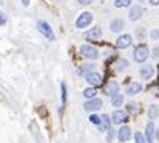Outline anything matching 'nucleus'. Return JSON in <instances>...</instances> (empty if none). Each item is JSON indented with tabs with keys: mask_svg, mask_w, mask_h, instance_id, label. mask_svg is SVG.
Returning a JSON list of instances; mask_svg holds the SVG:
<instances>
[{
	"mask_svg": "<svg viewBox=\"0 0 159 143\" xmlns=\"http://www.w3.org/2000/svg\"><path fill=\"white\" fill-rule=\"evenodd\" d=\"M156 138L159 140V129H156Z\"/></svg>",
	"mask_w": 159,
	"mask_h": 143,
	"instance_id": "nucleus-36",
	"label": "nucleus"
},
{
	"mask_svg": "<svg viewBox=\"0 0 159 143\" xmlns=\"http://www.w3.org/2000/svg\"><path fill=\"white\" fill-rule=\"evenodd\" d=\"M105 93L108 95V97H114V95H117V93H119V84H117L116 81H111V82L106 85Z\"/></svg>",
	"mask_w": 159,
	"mask_h": 143,
	"instance_id": "nucleus-15",
	"label": "nucleus"
},
{
	"mask_svg": "<svg viewBox=\"0 0 159 143\" xmlns=\"http://www.w3.org/2000/svg\"><path fill=\"white\" fill-rule=\"evenodd\" d=\"M148 2L151 5H159V0H148Z\"/></svg>",
	"mask_w": 159,
	"mask_h": 143,
	"instance_id": "nucleus-34",
	"label": "nucleus"
},
{
	"mask_svg": "<svg viewBox=\"0 0 159 143\" xmlns=\"http://www.w3.org/2000/svg\"><path fill=\"white\" fill-rule=\"evenodd\" d=\"M127 111L129 113H135L137 111V103H129L127 104Z\"/></svg>",
	"mask_w": 159,
	"mask_h": 143,
	"instance_id": "nucleus-27",
	"label": "nucleus"
},
{
	"mask_svg": "<svg viewBox=\"0 0 159 143\" xmlns=\"http://www.w3.org/2000/svg\"><path fill=\"white\" fill-rule=\"evenodd\" d=\"M157 114H159V108H157V104H149V108H148V118L154 121L157 118Z\"/></svg>",
	"mask_w": 159,
	"mask_h": 143,
	"instance_id": "nucleus-20",
	"label": "nucleus"
},
{
	"mask_svg": "<svg viewBox=\"0 0 159 143\" xmlns=\"http://www.w3.org/2000/svg\"><path fill=\"white\" fill-rule=\"evenodd\" d=\"M145 138L148 143H153L154 138H156V127H154V124L153 121H149L146 124V129H145Z\"/></svg>",
	"mask_w": 159,
	"mask_h": 143,
	"instance_id": "nucleus-10",
	"label": "nucleus"
},
{
	"mask_svg": "<svg viewBox=\"0 0 159 143\" xmlns=\"http://www.w3.org/2000/svg\"><path fill=\"white\" fill-rule=\"evenodd\" d=\"M93 71H95V64H82L79 68V74L80 76H87V74H90Z\"/></svg>",
	"mask_w": 159,
	"mask_h": 143,
	"instance_id": "nucleus-19",
	"label": "nucleus"
},
{
	"mask_svg": "<svg viewBox=\"0 0 159 143\" xmlns=\"http://www.w3.org/2000/svg\"><path fill=\"white\" fill-rule=\"evenodd\" d=\"M153 74H154V68L151 64H146V66H142V68H140V77L145 79V81L151 79Z\"/></svg>",
	"mask_w": 159,
	"mask_h": 143,
	"instance_id": "nucleus-12",
	"label": "nucleus"
},
{
	"mask_svg": "<svg viewBox=\"0 0 159 143\" xmlns=\"http://www.w3.org/2000/svg\"><path fill=\"white\" fill-rule=\"evenodd\" d=\"M151 56H153V58H156V60H159V47H156V48L153 50Z\"/></svg>",
	"mask_w": 159,
	"mask_h": 143,
	"instance_id": "nucleus-32",
	"label": "nucleus"
},
{
	"mask_svg": "<svg viewBox=\"0 0 159 143\" xmlns=\"http://www.w3.org/2000/svg\"><path fill=\"white\" fill-rule=\"evenodd\" d=\"M148 56H149V48H148V45L145 44H140L137 45V48L134 52V60L137 63H145L148 60Z\"/></svg>",
	"mask_w": 159,
	"mask_h": 143,
	"instance_id": "nucleus-1",
	"label": "nucleus"
},
{
	"mask_svg": "<svg viewBox=\"0 0 159 143\" xmlns=\"http://www.w3.org/2000/svg\"><path fill=\"white\" fill-rule=\"evenodd\" d=\"M106 138H108V141H109V143L113 141V138H114V130H113V129H109V130H108V135H106Z\"/></svg>",
	"mask_w": 159,
	"mask_h": 143,
	"instance_id": "nucleus-29",
	"label": "nucleus"
},
{
	"mask_svg": "<svg viewBox=\"0 0 159 143\" xmlns=\"http://www.w3.org/2000/svg\"><path fill=\"white\" fill-rule=\"evenodd\" d=\"M111 124H113L111 118L108 116V114H103V116H101V124H100L101 132H108V130L111 129Z\"/></svg>",
	"mask_w": 159,
	"mask_h": 143,
	"instance_id": "nucleus-17",
	"label": "nucleus"
},
{
	"mask_svg": "<svg viewBox=\"0 0 159 143\" xmlns=\"http://www.w3.org/2000/svg\"><path fill=\"white\" fill-rule=\"evenodd\" d=\"M130 137H132V130H130V127L127 126H122L119 130H117V140L120 143H125L130 140Z\"/></svg>",
	"mask_w": 159,
	"mask_h": 143,
	"instance_id": "nucleus-9",
	"label": "nucleus"
},
{
	"mask_svg": "<svg viewBox=\"0 0 159 143\" xmlns=\"http://www.w3.org/2000/svg\"><path fill=\"white\" fill-rule=\"evenodd\" d=\"M135 34H137V37H138V39H143V35H145V31L142 29V27H138Z\"/></svg>",
	"mask_w": 159,
	"mask_h": 143,
	"instance_id": "nucleus-31",
	"label": "nucleus"
},
{
	"mask_svg": "<svg viewBox=\"0 0 159 143\" xmlns=\"http://www.w3.org/2000/svg\"><path fill=\"white\" fill-rule=\"evenodd\" d=\"M77 2L80 5H89V3H92V0H77Z\"/></svg>",
	"mask_w": 159,
	"mask_h": 143,
	"instance_id": "nucleus-33",
	"label": "nucleus"
},
{
	"mask_svg": "<svg viewBox=\"0 0 159 143\" xmlns=\"http://www.w3.org/2000/svg\"><path fill=\"white\" fill-rule=\"evenodd\" d=\"M142 15H143V8L140 5H135V7L130 8V12H129V20L130 21H137V20L142 18Z\"/></svg>",
	"mask_w": 159,
	"mask_h": 143,
	"instance_id": "nucleus-11",
	"label": "nucleus"
},
{
	"mask_svg": "<svg viewBox=\"0 0 159 143\" xmlns=\"http://www.w3.org/2000/svg\"><path fill=\"white\" fill-rule=\"evenodd\" d=\"M134 140H135V143H146V138H145V135H143V133H140V132H135Z\"/></svg>",
	"mask_w": 159,
	"mask_h": 143,
	"instance_id": "nucleus-26",
	"label": "nucleus"
},
{
	"mask_svg": "<svg viewBox=\"0 0 159 143\" xmlns=\"http://www.w3.org/2000/svg\"><path fill=\"white\" fill-rule=\"evenodd\" d=\"M85 37L87 39H90V40H97V39H100L101 37V27H92L90 31H87L85 32Z\"/></svg>",
	"mask_w": 159,
	"mask_h": 143,
	"instance_id": "nucleus-16",
	"label": "nucleus"
},
{
	"mask_svg": "<svg viewBox=\"0 0 159 143\" xmlns=\"http://www.w3.org/2000/svg\"><path fill=\"white\" fill-rule=\"evenodd\" d=\"M89 121L92 124H95V126H100V124H101V116H98V114H90Z\"/></svg>",
	"mask_w": 159,
	"mask_h": 143,
	"instance_id": "nucleus-25",
	"label": "nucleus"
},
{
	"mask_svg": "<svg viewBox=\"0 0 159 143\" xmlns=\"http://www.w3.org/2000/svg\"><path fill=\"white\" fill-rule=\"evenodd\" d=\"M21 3H23L24 7H27V5H29V0H21Z\"/></svg>",
	"mask_w": 159,
	"mask_h": 143,
	"instance_id": "nucleus-35",
	"label": "nucleus"
},
{
	"mask_svg": "<svg viewBox=\"0 0 159 143\" xmlns=\"http://www.w3.org/2000/svg\"><path fill=\"white\" fill-rule=\"evenodd\" d=\"M3 24H7V15L3 12H0V26H3Z\"/></svg>",
	"mask_w": 159,
	"mask_h": 143,
	"instance_id": "nucleus-28",
	"label": "nucleus"
},
{
	"mask_svg": "<svg viewBox=\"0 0 159 143\" xmlns=\"http://www.w3.org/2000/svg\"><path fill=\"white\" fill-rule=\"evenodd\" d=\"M129 119V114H127V111H122V109H116L114 113H113V116H111V121H113V124H124L125 121Z\"/></svg>",
	"mask_w": 159,
	"mask_h": 143,
	"instance_id": "nucleus-7",
	"label": "nucleus"
},
{
	"mask_svg": "<svg viewBox=\"0 0 159 143\" xmlns=\"http://www.w3.org/2000/svg\"><path fill=\"white\" fill-rule=\"evenodd\" d=\"M124 26H125V23H124L122 18H116V20H113L109 23V29L113 32H120L124 29Z\"/></svg>",
	"mask_w": 159,
	"mask_h": 143,
	"instance_id": "nucleus-13",
	"label": "nucleus"
},
{
	"mask_svg": "<svg viewBox=\"0 0 159 143\" xmlns=\"http://www.w3.org/2000/svg\"><path fill=\"white\" fill-rule=\"evenodd\" d=\"M127 68H129V61H127V60L120 58V60L116 61V69H117V71H124V69H127Z\"/></svg>",
	"mask_w": 159,
	"mask_h": 143,
	"instance_id": "nucleus-22",
	"label": "nucleus"
},
{
	"mask_svg": "<svg viewBox=\"0 0 159 143\" xmlns=\"http://www.w3.org/2000/svg\"><path fill=\"white\" fill-rule=\"evenodd\" d=\"M140 92H142V84L140 82H130L127 85V89H125V93L130 95V97H134V95H137Z\"/></svg>",
	"mask_w": 159,
	"mask_h": 143,
	"instance_id": "nucleus-14",
	"label": "nucleus"
},
{
	"mask_svg": "<svg viewBox=\"0 0 159 143\" xmlns=\"http://www.w3.org/2000/svg\"><path fill=\"white\" fill-rule=\"evenodd\" d=\"M85 81H87V84L90 85V87H100V85L103 84V77H101V74H98V72H90V74H87L85 76Z\"/></svg>",
	"mask_w": 159,
	"mask_h": 143,
	"instance_id": "nucleus-6",
	"label": "nucleus"
},
{
	"mask_svg": "<svg viewBox=\"0 0 159 143\" xmlns=\"http://www.w3.org/2000/svg\"><path fill=\"white\" fill-rule=\"evenodd\" d=\"M80 53H82V56H85V58H89V60H97L100 56L98 50L93 45H89V44H84L80 47Z\"/></svg>",
	"mask_w": 159,
	"mask_h": 143,
	"instance_id": "nucleus-4",
	"label": "nucleus"
},
{
	"mask_svg": "<svg viewBox=\"0 0 159 143\" xmlns=\"http://www.w3.org/2000/svg\"><path fill=\"white\" fill-rule=\"evenodd\" d=\"M93 21V15L90 12H84L79 15V18L76 20V27L77 29H84V27H89L90 23Z\"/></svg>",
	"mask_w": 159,
	"mask_h": 143,
	"instance_id": "nucleus-2",
	"label": "nucleus"
},
{
	"mask_svg": "<svg viewBox=\"0 0 159 143\" xmlns=\"http://www.w3.org/2000/svg\"><path fill=\"white\" fill-rule=\"evenodd\" d=\"M130 3H132V0H114L116 8H127V7H130Z\"/></svg>",
	"mask_w": 159,
	"mask_h": 143,
	"instance_id": "nucleus-23",
	"label": "nucleus"
},
{
	"mask_svg": "<svg viewBox=\"0 0 159 143\" xmlns=\"http://www.w3.org/2000/svg\"><path fill=\"white\" fill-rule=\"evenodd\" d=\"M132 44V35L130 34H122L116 39V48H127Z\"/></svg>",
	"mask_w": 159,
	"mask_h": 143,
	"instance_id": "nucleus-8",
	"label": "nucleus"
},
{
	"mask_svg": "<svg viewBox=\"0 0 159 143\" xmlns=\"http://www.w3.org/2000/svg\"><path fill=\"white\" fill-rule=\"evenodd\" d=\"M111 104H113L114 108H120L124 104V95L117 93V95H114V97H111Z\"/></svg>",
	"mask_w": 159,
	"mask_h": 143,
	"instance_id": "nucleus-18",
	"label": "nucleus"
},
{
	"mask_svg": "<svg viewBox=\"0 0 159 143\" xmlns=\"http://www.w3.org/2000/svg\"><path fill=\"white\" fill-rule=\"evenodd\" d=\"M103 106V101L100 100V98H90V100H87L85 103H84V109L85 111H89V113H93V111H98L100 108Z\"/></svg>",
	"mask_w": 159,
	"mask_h": 143,
	"instance_id": "nucleus-5",
	"label": "nucleus"
},
{
	"mask_svg": "<svg viewBox=\"0 0 159 143\" xmlns=\"http://www.w3.org/2000/svg\"><path fill=\"white\" fill-rule=\"evenodd\" d=\"M66 100H68V87L64 82H61V101H63V104H66Z\"/></svg>",
	"mask_w": 159,
	"mask_h": 143,
	"instance_id": "nucleus-24",
	"label": "nucleus"
},
{
	"mask_svg": "<svg viewBox=\"0 0 159 143\" xmlns=\"http://www.w3.org/2000/svg\"><path fill=\"white\" fill-rule=\"evenodd\" d=\"M151 39L153 40H157L159 39V29H153L151 31Z\"/></svg>",
	"mask_w": 159,
	"mask_h": 143,
	"instance_id": "nucleus-30",
	"label": "nucleus"
},
{
	"mask_svg": "<svg viewBox=\"0 0 159 143\" xmlns=\"http://www.w3.org/2000/svg\"><path fill=\"white\" fill-rule=\"evenodd\" d=\"M37 27H39V32H42L45 37H47V39H48V40H55V39H57V37H55V32H53V29H52V26L48 24V23H47V21H39V23H37Z\"/></svg>",
	"mask_w": 159,
	"mask_h": 143,
	"instance_id": "nucleus-3",
	"label": "nucleus"
},
{
	"mask_svg": "<svg viewBox=\"0 0 159 143\" xmlns=\"http://www.w3.org/2000/svg\"><path fill=\"white\" fill-rule=\"evenodd\" d=\"M84 97H85L87 100L95 98V97H97V87H89V89H85V90H84Z\"/></svg>",
	"mask_w": 159,
	"mask_h": 143,
	"instance_id": "nucleus-21",
	"label": "nucleus"
}]
</instances>
